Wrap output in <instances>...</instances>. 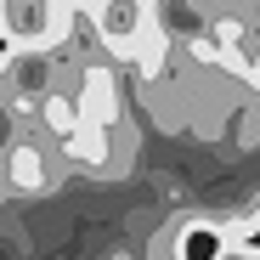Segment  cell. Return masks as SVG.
<instances>
[{"label":"cell","instance_id":"6da1fadb","mask_svg":"<svg viewBox=\"0 0 260 260\" xmlns=\"http://www.w3.org/2000/svg\"><path fill=\"white\" fill-rule=\"evenodd\" d=\"M74 0H0V40L6 51H62L74 46Z\"/></svg>","mask_w":260,"mask_h":260},{"label":"cell","instance_id":"7a4b0ae2","mask_svg":"<svg viewBox=\"0 0 260 260\" xmlns=\"http://www.w3.org/2000/svg\"><path fill=\"white\" fill-rule=\"evenodd\" d=\"M85 17H91L96 46H102L108 57L130 62L136 40L158 23V0H91V6H85Z\"/></svg>","mask_w":260,"mask_h":260},{"label":"cell","instance_id":"3957f363","mask_svg":"<svg viewBox=\"0 0 260 260\" xmlns=\"http://www.w3.org/2000/svg\"><path fill=\"white\" fill-rule=\"evenodd\" d=\"M74 102H79V124H124V102H119V68L113 62H85L79 85H74Z\"/></svg>","mask_w":260,"mask_h":260},{"label":"cell","instance_id":"277c9868","mask_svg":"<svg viewBox=\"0 0 260 260\" xmlns=\"http://www.w3.org/2000/svg\"><path fill=\"white\" fill-rule=\"evenodd\" d=\"M62 147H68V164L96 170V176H113V130H102V124H79Z\"/></svg>","mask_w":260,"mask_h":260},{"label":"cell","instance_id":"5b68a950","mask_svg":"<svg viewBox=\"0 0 260 260\" xmlns=\"http://www.w3.org/2000/svg\"><path fill=\"white\" fill-rule=\"evenodd\" d=\"M215 260H260V249H254V243H226Z\"/></svg>","mask_w":260,"mask_h":260},{"label":"cell","instance_id":"8992f818","mask_svg":"<svg viewBox=\"0 0 260 260\" xmlns=\"http://www.w3.org/2000/svg\"><path fill=\"white\" fill-rule=\"evenodd\" d=\"M249 85H254V91H260V62H254V68H249Z\"/></svg>","mask_w":260,"mask_h":260},{"label":"cell","instance_id":"52a82bcc","mask_svg":"<svg viewBox=\"0 0 260 260\" xmlns=\"http://www.w3.org/2000/svg\"><path fill=\"white\" fill-rule=\"evenodd\" d=\"M74 6H91V0H74Z\"/></svg>","mask_w":260,"mask_h":260}]
</instances>
